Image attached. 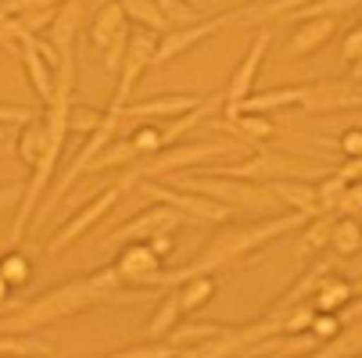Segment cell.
Here are the masks:
<instances>
[{
	"instance_id": "obj_39",
	"label": "cell",
	"mask_w": 362,
	"mask_h": 358,
	"mask_svg": "<svg viewBox=\"0 0 362 358\" xmlns=\"http://www.w3.org/2000/svg\"><path fill=\"white\" fill-rule=\"evenodd\" d=\"M36 119V112L33 108H25V105H0V129H8V126H25V122H33Z\"/></svg>"
},
{
	"instance_id": "obj_25",
	"label": "cell",
	"mask_w": 362,
	"mask_h": 358,
	"mask_svg": "<svg viewBox=\"0 0 362 358\" xmlns=\"http://www.w3.org/2000/svg\"><path fill=\"white\" fill-rule=\"evenodd\" d=\"M183 319V304H180V294H176V287H169V294H165V301L154 309V316H151V323H147V337L151 340H169V333H173V326Z\"/></svg>"
},
{
	"instance_id": "obj_15",
	"label": "cell",
	"mask_w": 362,
	"mask_h": 358,
	"mask_svg": "<svg viewBox=\"0 0 362 358\" xmlns=\"http://www.w3.org/2000/svg\"><path fill=\"white\" fill-rule=\"evenodd\" d=\"M204 97L197 93H158V97H147L136 100V105L122 108V119H140V122H158V119H180L187 112H194Z\"/></svg>"
},
{
	"instance_id": "obj_6",
	"label": "cell",
	"mask_w": 362,
	"mask_h": 358,
	"mask_svg": "<svg viewBox=\"0 0 362 358\" xmlns=\"http://www.w3.org/2000/svg\"><path fill=\"white\" fill-rule=\"evenodd\" d=\"M129 18L122 11L119 0H112V4H100L86 25V43L97 50L100 58H105V68L112 76H119V65H122V54H126V43H129Z\"/></svg>"
},
{
	"instance_id": "obj_26",
	"label": "cell",
	"mask_w": 362,
	"mask_h": 358,
	"mask_svg": "<svg viewBox=\"0 0 362 358\" xmlns=\"http://www.w3.org/2000/svg\"><path fill=\"white\" fill-rule=\"evenodd\" d=\"M119 4H122L126 18H129L133 25H140V29H151V32H158V36H165V32L173 29V22L158 11V4H154V0H119Z\"/></svg>"
},
{
	"instance_id": "obj_20",
	"label": "cell",
	"mask_w": 362,
	"mask_h": 358,
	"mask_svg": "<svg viewBox=\"0 0 362 358\" xmlns=\"http://www.w3.org/2000/svg\"><path fill=\"white\" fill-rule=\"evenodd\" d=\"M47 147H50V133H47L43 115H40V119H33V122H25V126H18V136H15V155H18V162H22L25 169H33V165L47 155Z\"/></svg>"
},
{
	"instance_id": "obj_7",
	"label": "cell",
	"mask_w": 362,
	"mask_h": 358,
	"mask_svg": "<svg viewBox=\"0 0 362 358\" xmlns=\"http://www.w3.org/2000/svg\"><path fill=\"white\" fill-rule=\"evenodd\" d=\"M212 176H237V179H287V176H298V179H308L316 172H327V169H316L301 158H291V155H280V150H251L247 158L233 162V165H212L209 169Z\"/></svg>"
},
{
	"instance_id": "obj_47",
	"label": "cell",
	"mask_w": 362,
	"mask_h": 358,
	"mask_svg": "<svg viewBox=\"0 0 362 358\" xmlns=\"http://www.w3.org/2000/svg\"><path fill=\"white\" fill-rule=\"evenodd\" d=\"M351 290H355V294H362V276H358V280H351Z\"/></svg>"
},
{
	"instance_id": "obj_16",
	"label": "cell",
	"mask_w": 362,
	"mask_h": 358,
	"mask_svg": "<svg viewBox=\"0 0 362 358\" xmlns=\"http://www.w3.org/2000/svg\"><path fill=\"white\" fill-rule=\"evenodd\" d=\"M337 36V18L330 15H313V18H301L298 29L287 40V50L294 58H313L316 50H323L330 40Z\"/></svg>"
},
{
	"instance_id": "obj_4",
	"label": "cell",
	"mask_w": 362,
	"mask_h": 358,
	"mask_svg": "<svg viewBox=\"0 0 362 358\" xmlns=\"http://www.w3.org/2000/svg\"><path fill=\"white\" fill-rule=\"evenodd\" d=\"M176 186L197 190V193L226 204L233 212H269L276 204L269 186L255 183V179H237V176H212V172L209 176H183V179H176Z\"/></svg>"
},
{
	"instance_id": "obj_21",
	"label": "cell",
	"mask_w": 362,
	"mask_h": 358,
	"mask_svg": "<svg viewBox=\"0 0 362 358\" xmlns=\"http://www.w3.org/2000/svg\"><path fill=\"white\" fill-rule=\"evenodd\" d=\"M219 283H216V273H201V276H187L183 283H176V294H180V304H183V316H197L204 304L216 297Z\"/></svg>"
},
{
	"instance_id": "obj_36",
	"label": "cell",
	"mask_w": 362,
	"mask_h": 358,
	"mask_svg": "<svg viewBox=\"0 0 362 358\" xmlns=\"http://www.w3.org/2000/svg\"><path fill=\"white\" fill-rule=\"evenodd\" d=\"M65 0H0L8 18H18V15H29V11H47V8H62Z\"/></svg>"
},
{
	"instance_id": "obj_29",
	"label": "cell",
	"mask_w": 362,
	"mask_h": 358,
	"mask_svg": "<svg viewBox=\"0 0 362 358\" xmlns=\"http://www.w3.org/2000/svg\"><path fill=\"white\" fill-rule=\"evenodd\" d=\"M344 186H348V179H344L337 169H334V172H323V179L316 183V197H320V212H323V215H334Z\"/></svg>"
},
{
	"instance_id": "obj_27",
	"label": "cell",
	"mask_w": 362,
	"mask_h": 358,
	"mask_svg": "<svg viewBox=\"0 0 362 358\" xmlns=\"http://www.w3.org/2000/svg\"><path fill=\"white\" fill-rule=\"evenodd\" d=\"M0 354H22V358H50V354H58L54 344H47V340H36L29 333H8V330H0Z\"/></svg>"
},
{
	"instance_id": "obj_10",
	"label": "cell",
	"mask_w": 362,
	"mask_h": 358,
	"mask_svg": "<svg viewBox=\"0 0 362 358\" xmlns=\"http://www.w3.org/2000/svg\"><path fill=\"white\" fill-rule=\"evenodd\" d=\"M112 269L122 287H162V280H165V258L147 240L122 244Z\"/></svg>"
},
{
	"instance_id": "obj_46",
	"label": "cell",
	"mask_w": 362,
	"mask_h": 358,
	"mask_svg": "<svg viewBox=\"0 0 362 358\" xmlns=\"http://www.w3.org/2000/svg\"><path fill=\"white\" fill-rule=\"evenodd\" d=\"M183 4H190V8H197V11H201V8H204V0H183Z\"/></svg>"
},
{
	"instance_id": "obj_22",
	"label": "cell",
	"mask_w": 362,
	"mask_h": 358,
	"mask_svg": "<svg viewBox=\"0 0 362 358\" xmlns=\"http://www.w3.org/2000/svg\"><path fill=\"white\" fill-rule=\"evenodd\" d=\"M327 247L337 254V258H355V254L362 251V222H358V215H334Z\"/></svg>"
},
{
	"instance_id": "obj_31",
	"label": "cell",
	"mask_w": 362,
	"mask_h": 358,
	"mask_svg": "<svg viewBox=\"0 0 362 358\" xmlns=\"http://www.w3.org/2000/svg\"><path fill=\"white\" fill-rule=\"evenodd\" d=\"M237 126V133H244L251 143H262V140H273L276 136V126L269 122V115H237L230 119Z\"/></svg>"
},
{
	"instance_id": "obj_5",
	"label": "cell",
	"mask_w": 362,
	"mask_h": 358,
	"mask_svg": "<svg viewBox=\"0 0 362 358\" xmlns=\"http://www.w3.org/2000/svg\"><path fill=\"white\" fill-rule=\"evenodd\" d=\"M151 201H162V204H169V208H176L187 222H201V226H219V222H230L237 212L233 208H226V204H219V201H212V197H204V193H197V190H187V186H165V183H158V179H144V183H136Z\"/></svg>"
},
{
	"instance_id": "obj_19",
	"label": "cell",
	"mask_w": 362,
	"mask_h": 358,
	"mask_svg": "<svg viewBox=\"0 0 362 358\" xmlns=\"http://www.w3.org/2000/svg\"><path fill=\"white\" fill-rule=\"evenodd\" d=\"M83 11H86L83 0H65V4L58 8L54 22H50V29H47V36H50V43H54L58 54L76 50V40L83 32Z\"/></svg>"
},
{
	"instance_id": "obj_35",
	"label": "cell",
	"mask_w": 362,
	"mask_h": 358,
	"mask_svg": "<svg viewBox=\"0 0 362 358\" xmlns=\"http://www.w3.org/2000/svg\"><path fill=\"white\" fill-rule=\"evenodd\" d=\"M180 354H183V347H173V344H162V340L115 351V358H180Z\"/></svg>"
},
{
	"instance_id": "obj_43",
	"label": "cell",
	"mask_w": 362,
	"mask_h": 358,
	"mask_svg": "<svg viewBox=\"0 0 362 358\" xmlns=\"http://www.w3.org/2000/svg\"><path fill=\"white\" fill-rule=\"evenodd\" d=\"M348 183H355V179H362V158H344V165L337 169Z\"/></svg>"
},
{
	"instance_id": "obj_17",
	"label": "cell",
	"mask_w": 362,
	"mask_h": 358,
	"mask_svg": "<svg viewBox=\"0 0 362 358\" xmlns=\"http://www.w3.org/2000/svg\"><path fill=\"white\" fill-rule=\"evenodd\" d=\"M269 193L284 204L287 212H301V215H323L320 212V197H316V183L308 179H298V176H287V179H269L266 183Z\"/></svg>"
},
{
	"instance_id": "obj_28",
	"label": "cell",
	"mask_w": 362,
	"mask_h": 358,
	"mask_svg": "<svg viewBox=\"0 0 362 358\" xmlns=\"http://www.w3.org/2000/svg\"><path fill=\"white\" fill-rule=\"evenodd\" d=\"M226 326H216V323H187V316L173 326V333H169V344H176V347H183V344H204V340H216L219 333H223ZM187 351V347H183Z\"/></svg>"
},
{
	"instance_id": "obj_24",
	"label": "cell",
	"mask_w": 362,
	"mask_h": 358,
	"mask_svg": "<svg viewBox=\"0 0 362 358\" xmlns=\"http://www.w3.org/2000/svg\"><path fill=\"white\" fill-rule=\"evenodd\" d=\"M330 226H334V215H313L301 229H298V258H320L330 244Z\"/></svg>"
},
{
	"instance_id": "obj_42",
	"label": "cell",
	"mask_w": 362,
	"mask_h": 358,
	"mask_svg": "<svg viewBox=\"0 0 362 358\" xmlns=\"http://www.w3.org/2000/svg\"><path fill=\"white\" fill-rule=\"evenodd\" d=\"M25 186H0V219H4L8 212L18 208V201H22Z\"/></svg>"
},
{
	"instance_id": "obj_18",
	"label": "cell",
	"mask_w": 362,
	"mask_h": 358,
	"mask_svg": "<svg viewBox=\"0 0 362 358\" xmlns=\"http://www.w3.org/2000/svg\"><path fill=\"white\" fill-rule=\"evenodd\" d=\"M301 93H305V86H276L266 93H247L240 100L237 115H280V112L301 105Z\"/></svg>"
},
{
	"instance_id": "obj_12",
	"label": "cell",
	"mask_w": 362,
	"mask_h": 358,
	"mask_svg": "<svg viewBox=\"0 0 362 358\" xmlns=\"http://www.w3.org/2000/svg\"><path fill=\"white\" fill-rule=\"evenodd\" d=\"M362 108V86L355 79H334V83H305L298 112L305 115H337Z\"/></svg>"
},
{
	"instance_id": "obj_37",
	"label": "cell",
	"mask_w": 362,
	"mask_h": 358,
	"mask_svg": "<svg viewBox=\"0 0 362 358\" xmlns=\"http://www.w3.org/2000/svg\"><path fill=\"white\" fill-rule=\"evenodd\" d=\"M341 316L337 312H316V319H313V330H308V333H313L320 344H327V340H334L337 333H341Z\"/></svg>"
},
{
	"instance_id": "obj_41",
	"label": "cell",
	"mask_w": 362,
	"mask_h": 358,
	"mask_svg": "<svg viewBox=\"0 0 362 358\" xmlns=\"http://www.w3.org/2000/svg\"><path fill=\"white\" fill-rule=\"evenodd\" d=\"M337 147H341L344 158H362V129L358 126L355 129H344L341 140H337Z\"/></svg>"
},
{
	"instance_id": "obj_34",
	"label": "cell",
	"mask_w": 362,
	"mask_h": 358,
	"mask_svg": "<svg viewBox=\"0 0 362 358\" xmlns=\"http://www.w3.org/2000/svg\"><path fill=\"white\" fill-rule=\"evenodd\" d=\"M100 122H105V112L100 108L72 105V112H69V133H93Z\"/></svg>"
},
{
	"instance_id": "obj_8",
	"label": "cell",
	"mask_w": 362,
	"mask_h": 358,
	"mask_svg": "<svg viewBox=\"0 0 362 358\" xmlns=\"http://www.w3.org/2000/svg\"><path fill=\"white\" fill-rule=\"evenodd\" d=\"M240 18H247V8H230V11H219V15H209V18H197V22H190V25H173V29L158 40V50H154L151 68L169 65L173 58L187 54V50H194V47L204 43V40H212L219 29H226L230 22H240Z\"/></svg>"
},
{
	"instance_id": "obj_48",
	"label": "cell",
	"mask_w": 362,
	"mask_h": 358,
	"mask_svg": "<svg viewBox=\"0 0 362 358\" xmlns=\"http://www.w3.org/2000/svg\"><path fill=\"white\" fill-rule=\"evenodd\" d=\"M93 4H97V8H100V4H112V0H93Z\"/></svg>"
},
{
	"instance_id": "obj_33",
	"label": "cell",
	"mask_w": 362,
	"mask_h": 358,
	"mask_svg": "<svg viewBox=\"0 0 362 358\" xmlns=\"http://www.w3.org/2000/svg\"><path fill=\"white\" fill-rule=\"evenodd\" d=\"M129 140H133V147L140 150V158H147V155H154V150H162V147H165L162 129L154 126V122H140V126L129 133Z\"/></svg>"
},
{
	"instance_id": "obj_44",
	"label": "cell",
	"mask_w": 362,
	"mask_h": 358,
	"mask_svg": "<svg viewBox=\"0 0 362 358\" xmlns=\"http://www.w3.org/2000/svg\"><path fill=\"white\" fill-rule=\"evenodd\" d=\"M11 290H15V287H11V283H8L4 276H0V312L8 309V301H11Z\"/></svg>"
},
{
	"instance_id": "obj_38",
	"label": "cell",
	"mask_w": 362,
	"mask_h": 358,
	"mask_svg": "<svg viewBox=\"0 0 362 358\" xmlns=\"http://www.w3.org/2000/svg\"><path fill=\"white\" fill-rule=\"evenodd\" d=\"M334 215H362V179H355V183L344 186V193H341V201H337Z\"/></svg>"
},
{
	"instance_id": "obj_40",
	"label": "cell",
	"mask_w": 362,
	"mask_h": 358,
	"mask_svg": "<svg viewBox=\"0 0 362 358\" xmlns=\"http://www.w3.org/2000/svg\"><path fill=\"white\" fill-rule=\"evenodd\" d=\"M341 58H344L348 68H351L355 61H362V22H358L355 29H348V36L341 40Z\"/></svg>"
},
{
	"instance_id": "obj_45",
	"label": "cell",
	"mask_w": 362,
	"mask_h": 358,
	"mask_svg": "<svg viewBox=\"0 0 362 358\" xmlns=\"http://www.w3.org/2000/svg\"><path fill=\"white\" fill-rule=\"evenodd\" d=\"M348 72H351V79H355V83H358V86H362V61H355V65H351V68H348Z\"/></svg>"
},
{
	"instance_id": "obj_1",
	"label": "cell",
	"mask_w": 362,
	"mask_h": 358,
	"mask_svg": "<svg viewBox=\"0 0 362 358\" xmlns=\"http://www.w3.org/2000/svg\"><path fill=\"white\" fill-rule=\"evenodd\" d=\"M308 222V215L301 212H284V215H273V219H258V222H237V226H226L219 229L209 244L197 251V258L187 262L183 269H165V280L162 287H176L183 283L187 276H201V273H219L226 265H233L237 258H247L258 247H266L269 240H280L284 233L291 229H301Z\"/></svg>"
},
{
	"instance_id": "obj_13",
	"label": "cell",
	"mask_w": 362,
	"mask_h": 358,
	"mask_svg": "<svg viewBox=\"0 0 362 358\" xmlns=\"http://www.w3.org/2000/svg\"><path fill=\"white\" fill-rule=\"evenodd\" d=\"M126 190H122V183H112L108 190H100L97 193V201H86L83 208L69 219V222H62V229L50 237V244H47V251L54 254V251H65L69 244H76L79 237H86L90 229H97V222H105V215L119 204V197H122Z\"/></svg>"
},
{
	"instance_id": "obj_14",
	"label": "cell",
	"mask_w": 362,
	"mask_h": 358,
	"mask_svg": "<svg viewBox=\"0 0 362 358\" xmlns=\"http://www.w3.org/2000/svg\"><path fill=\"white\" fill-rule=\"evenodd\" d=\"M180 222H187L176 208H169V204H162V201H154L151 208H144V212H136L129 222H122L112 237H108V244L112 247H122V244H133V240H151L154 233H173Z\"/></svg>"
},
{
	"instance_id": "obj_2",
	"label": "cell",
	"mask_w": 362,
	"mask_h": 358,
	"mask_svg": "<svg viewBox=\"0 0 362 358\" xmlns=\"http://www.w3.org/2000/svg\"><path fill=\"white\" fill-rule=\"evenodd\" d=\"M119 276L115 269H100L93 276H83V280H69L54 290H47L40 294L36 301L22 304V309H15L8 319H0V330H8V333H36L40 326H50V323H62L69 316H79L86 312L90 304L97 301H105V297H115L119 294Z\"/></svg>"
},
{
	"instance_id": "obj_30",
	"label": "cell",
	"mask_w": 362,
	"mask_h": 358,
	"mask_svg": "<svg viewBox=\"0 0 362 358\" xmlns=\"http://www.w3.org/2000/svg\"><path fill=\"white\" fill-rule=\"evenodd\" d=\"M0 276H4V280L18 290V287H25V283L33 280V262L25 258L22 251H8L4 258H0Z\"/></svg>"
},
{
	"instance_id": "obj_11",
	"label": "cell",
	"mask_w": 362,
	"mask_h": 358,
	"mask_svg": "<svg viewBox=\"0 0 362 358\" xmlns=\"http://www.w3.org/2000/svg\"><path fill=\"white\" fill-rule=\"evenodd\" d=\"M266 54H269V29H258L251 47L244 50V58L237 61L230 83H226V93H223V115L226 119H237V108H240V100L255 90V79H258V72H262Z\"/></svg>"
},
{
	"instance_id": "obj_23",
	"label": "cell",
	"mask_w": 362,
	"mask_h": 358,
	"mask_svg": "<svg viewBox=\"0 0 362 358\" xmlns=\"http://www.w3.org/2000/svg\"><path fill=\"white\" fill-rule=\"evenodd\" d=\"M351 297H355V290H351V280L327 273V276L320 280V287L313 290V309H316V312H341V309H344V304H348Z\"/></svg>"
},
{
	"instance_id": "obj_9",
	"label": "cell",
	"mask_w": 362,
	"mask_h": 358,
	"mask_svg": "<svg viewBox=\"0 0 362 358\" xmlns=\"http://www.w3.org/2000/svg\"><path fill=\"white\" fill-rule=\"evenodd\" d=\"M158 32H151V29H133L129 32V43H126V54H122V65H119V83H115V93H112V105L126 108L129 105V93L136 90L140 76L151 68L154 61V50H158Z\"/></svg>"
},
{
	"instance_id": "obj_32",
	"label": "cell",
	"mask_w": 362,
	"mask_h": 358,
	"mask_svg": "<svg viewBox=\"0 0 362 358\" xmlns=\"http://www.w3.org/2000/svg\"><path fill=\"white\" fill-rule=\"evenodd\" d=\"M308 4L313 0H266V4H251L247 18H284V15H298Z\"/></svg>"
},
{
	"instance_id": "obj_3",
	"label": "cell",
	"mask_w": 362,
	"mask_h": 358,
	"mask_svg": "<svg viewBox=\"0 0 362 358\" xmlns=\"http://www.w3.org/2000/svg\"><path fill=\"white\" fill-rule=\"evenodd\" d=\"M240 155H244V143H237V140L169 143L162 150H154V155L140 158L119 183H122V190H133L144 179H165V176H176V172H187V169H197V165H216L223 158H240Z\"/></svg>"
}]
</instances>
